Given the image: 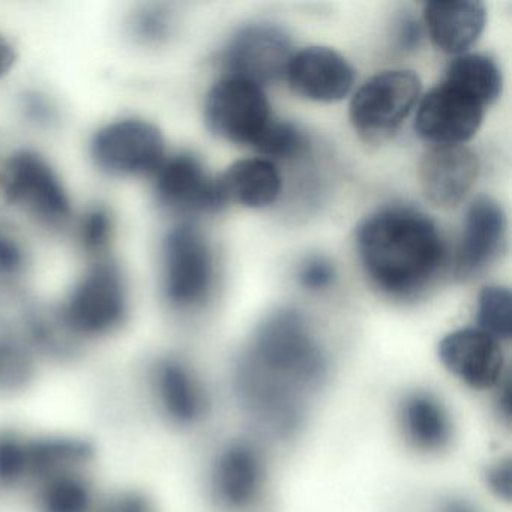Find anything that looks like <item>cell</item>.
I'll return each instance as SVG.
<instances>
[{"label": "cell", "mask_w": 512, "mask_h": 512, "mask_svg": "<svg viewBox=\"0 0 512 512\" xmlns=\"http://www.w3.org/2000/svg\"><path fill=\"white\" fill-rule=\"evenodd\" d=\"M356 248L376 289L391 298H415L446 265V245L431 218L409 206L379 209L359 224Z\"/></svg>", "instance_id": "cell-1"}, {"label": "cell", "mask_w": 512, "mask_h": 512, "mask_svg": "<svg viewBox=\"0 0 512 512\" xmlns=\"http://www.w3.org/2000/svg\"><path fill=\"white\" fill-rule=\"evenodd\" d=\"M247 367L245 392L254 406L271 415L292 403V391L319 382L325 358L304 317L281 310L257 329Z\"/></svg>", "instance_id": "cell-2"}, {"label": "cell", "mask_w": 512, "mask_h": 512, "mask_svg": "<svg viewBox=\"0 0 512 512\" xmlns=\"http://www.w3.org/2000/svg\"><path fill=\"white\" fill-rule=\"evenodd\" d=\"M65 328L85 346L122 328L128 314L127 290L115 263H97L56 308Z\"/></svg>", "instance_id": "cell-3"}, {"label": "cell", "mask_w": 512, "mask_h": 512, "mask_svg": "<svg viewBox=\"0 0 512 512\" xmlns=\"http://www.w3.org/2000/svg\"><path fill=\"white\" fill-rule=\"evenodd\" d=\"M419 95L421 80L413 71H382L353 95L350 122L365 142H388L415 109Z\"/></svg>", "instance_id": "cell-4"}, {"label": "cell", "mask_w": 512, "mask_h": 512, "mask_svg": "<svg viewBox=\"0 0 512 512\" xmlns=\"http://www.w3.org/2000/svg\"><path fill=\"white\" fill-rule=\"evenodd\" d=\"M163 292L175 310L200 307L212 289L214 260L203 233L181 224L167 235L163 250Z\"/></svg>", "instance_id": "cell-5"}, {"label": "cell", "mask_w": 512, "mask_h": 512, "mask_svg": "<svg viewBox=\"0 0 512 512\" xmlns=\"http://www.w3.org/2000/svg\"><path fill=\"white\" fill-rule=\"evenodd\" d=\"M205 119L215 136L253 148L272 119L271 107L260 86L226 76L209 91Z\"/></svg>", "instance_id": "cell-6"}, {"label": "cell", "mask_w": 512, "mask_h": 512, "mask_svg": "<svg viewBox=\"0 0 512 512\" xmlns=\"http://www.w3.org/2000/svg\"><path fill=\"white\" fill-rule=\"evenodd\" d=\"M0 184L11 203L28 209L41 223L61 226L70 218V200L58 176L35 152L14 154L5 164Z\"/></svg>", "instance_id": "cell-7"}, {"label": "cell", "mask_w": 512, "mask_h": 512, "mask_svg": "<svg viewBox=\"0 0 512 512\" xmlns=\"http://www.w3.org/2000/svg\"><path fill=\"white\" fill-rule=\"evenodd\" d=\"M143 388L155 412L176 427H191L206 410V395L193 368L178 356L152 359L142 373Z\"/></svg>", "instance_id": "cell-8"}, {"label": "cell", "mask_w": 512, "mask_h": 512, "mask_svg": "<svg viewBox=\"0 0 512 512\" xmlns=\"http://www.w3.org/2000/svg\"><path fill=\"white\" fill-rule=\"evenodd\" d=\"M164 139L149 122L125 119L98 131L92 155L101 169L115 175L157 172L164 161Z\"/></svg>", "instance_id": "cell-9"}, {"label": "cell", "mask_w": 512, "mask_h": 512, "mask_svg": "<svg viewBox=\"0 0 512 512\" xmlns=\"http://www.w3.org/2000/svg\"><path fill=\"white\" fill-rule=\"evenodd\" d=\"M292 58V43L283 29L274 25H251L241 29L224 52L227 77L260 86L277 82L286 74Z\"/></svg>", "instance_id": "cell-10"}, {"label": "cell", "mask_w": 512, "mask_h": 512, "mask_svg": "<svg viewBox=\"0 0 512 512\" xmlns=\"http://www.w3.org/2000/svg\"><path fill=\"white\" fill-rule=\"evenodd\" d=\"M482 119L484 107L478 101L443 82L419 103L415 130L433 146L464 145L478 133Z\"/></svg>", "instance_id": "cell-11"}, {"label": "cell", "mask_w": 512, "mask_h": 512, "mask_svg": "<svg viewBox=\"0 0 512 512\" xmlns=\"http://www.w3.org/2000/svg\"><path fill=\"white\" fill-rule=\"evenodd\" d=\"M155 175L158 200L173 211L215 212L226 205L218 178H212L193 154L173 155L161 163Z\"/></svg>", "instance_id": "cell-12"}, {"label": "cell", "mask_w": 512, "mask_h": 512, "mask_svg": "<svg viewBox=\"0 0 512 512\" xmlns=\"http://www.w3.org/2000/svg\"><path fill=\"white\" fill-rule=\"evenodd\" d=\"M479 160L464 145L431 146L419 163V181L428 202L437 208L460 205L475 185Z\"/></svg>", "instance_id": "cell-13"}, {"label": "cell", "mask_w": 512, "mask_h": 512, "mask_svg": "<svg viewBox=\"0 0 512 512\" xmlns=\"http://www.w3.org/2000/svg\"><path fill=\"white\" fill-rule=\"evenodd\" d=\"M284 77L301 97L317 103H335L352 91L355 70L334 49L313 46L292 55Z\"/></svg>", "instance_id": "cell-14"}, {"label": "cell", "mask_w": 512, "mask_h": 512, "mask_svg": "<svg viewBox=\"0 0 512 512\" xmlns=\"http://www.w3.org/2000/svg\"><path fill=\"white\" fill-rule=\"evenodd\" d=\"M506 221L502 206L482 196L467 209L463 236L455 260V272L461 280L475 277L493 265L506 245Z\"/></svg>", "instance_id": "cell-15"}, {"label": "cell", "mask_w": 512, "mask_h": 512, "mask_svg": "<svg viewBox=\"0 0 512 512\" xmlns=\"http://www.w3.org/2000/svg\"><path fill=\"white\" fill-rule=\"evenodd\" d=\"M439 358L446 370L473 389L493 388L505 367L499 341L479 328L458 329L443 337Z\"/></svg>", "instance_id": "cell-16"}, {"label": "cell", "mask_w": 512, "mask_h": 512, "mask_svg": "<svg viewBox=\"0 0 512 512\" xmlns=\"http://www.w3.org/2000/svg\"><path fill=\"white\" fill-rule=\"evenodd\" d=\"M485 7L470 0H434L424 7V23L437 49L461 55L484 31Z\"/></svg>", "instance_id": "cell-17"}, {"label": "cell", "mask_w": 512, "mask_h": 512, "mask_svg": "<svg viewBox=\"0 0 512 512\" xmlns=\"http://www.w3.org/2000/svg\"><path fill=\"white\" fill-rule=\"evenodd\" d=\"M262 485V464L251 446L236 443L221 452L212 472L215 496L227 508H245Z\"/></svg>", "instance_id": "cell-18"}, {"label": "cell", "mask_w": 512, "mask_h": 512, "mask_svg": "<svg viewBox=\"0 0 512 512\" xmlns=\"http://www.w3.org/2000/svg\"><path fill=\"white\" fill-rule=\"evenodd\" d=\"M224 203L236 202L250 209H262L277 202L283 179L274 161L247 158L236 161L218 178Z\"/></svg>", "instance_id": "cell-19"}, {"label": "cell", "mask_w": 512, "mask_h": 512, "mask_svg": "<svg viewBox=\"0 0 512 512\" xmlns=\"http://www.w3.org/2000/svg\"><path fill=\"white\" fill-rule=\"evenodd\" d=\"M101 493L94 469H80L50 476L25 499L32 512H95Z\"/></svg>", "instance_id": "cell-20"}, {"label": "cell", "mask_w": 512, "mask_h": 512, "mask_svg": "<svg viewBox=\"0 0 512 512\" xmlns=\"http://www.w3.org/2000/svg\"><path fill=\"white\" fill-rule=\"evenodd\" d=\"M407 436L425 451L440 449L451 439V422L445 407L428 394H413L403 406Z\"/></svg>", "instance_id": "cell-21"}, {"label": "cell", "mask_w": 512, "mask_h": 512, "mask_svg": "<svg viewBox=\"0 0 512 512\" xmlns=\"http://www.w3.org/2000/svg\"><path fill=\"white\" fill-rule=\"evenodd\" d=\"M443 82L460 89L485 107L499 98L503 80L500 68L493 59L470 53L458 56L451 62Z\"/></svg>", "instance_id": "cell-22"}, {"label": "cell", "mask_w": 512, "mask_h": 512, "mask_svg": "<svg viewBox=\"0 0 512 512\" xmlns=\"http://www.w3.org/2000/svg\"><path fill=\"white\" fill-rule=\"evenodd\" d=\"M40 365V359L22 338L0 331V400L19 397L34 388Z\"/></svg>", "instance_id": "cell-23"}, {"label": "cell", "mask_w": 512, "mask_h": 512, "mask_svg": "<svg viewBox=\"0 0 512 512\" xmlns=\"http://www.w3.org/2000/svg\"><path fill=\"white\" fill-rule=\"evenodd\" d=\"M34 430L0 427V496L25 497L31 472Z\"/></svg>", "instance_id": "cell-24"}, {"label": "cell", "mask_w": 512, "mask_h": 512, "mask_svg": "<svg viewBox=\"0 0 512 512\" xmlns=\"http://www.w3.org/2000/svg\"><path fill=\"white\" fill-rule=\"evenodd\" d=\"M253 148L265 160H295L307 152L308 139L292 122L272 118Z\"/></svg>", "instance_id": "cell-25"}, {"label": "cell", "mask_w": 512, "mask_h": 512, "mask_svg": "<svg viewBox=\"0 0 512 512\" xmlns=\"http://www.w3.org/2000/svg\"><path fill=\"white\" fill-rule=\"evenodd\" d=\"M479 329L497 341L509 340L512 334L511 292L506 287L488 286L479 293Z\"/></svg>", "instance_id": "cell-26"}, {"label": "cell", "mask_w": 512, "mask_h": 512, "mask_svg": "<svg viewBox=\"0 0 512 512\" xmlns=\"http://www.w3.org/2000/svg\"><path fill=\"white\" fill-rule=\"evenodd\" d=\"M95 512H160L155 500L140 487L103 491Z\"/></svg>", "instance_id": "cell-27"}, {"label": "cell", "mask_w": 512, "mask_h": 512, "mask_svg": "<svg viewBox=\"0 0 512 512\" xmlns=\"http://www.w3.org/2000/svg\"><path fill=\"white\" fill-rule=\"evenodd\" d=\"M112 215L106 208H94L83 217L80 224V241L91 253H101L112 236Z\"/></svg>", "instance_id": "cell-28"}, {"label": "cell", "mask_w": 512, "mask_h": 512, "mask_svg": "<svg viewBox=\"0 0 512 512\" xmlns=\"http://www.w3.org/2000/svg\"><path fill=\"white\" fill-rule=\"evenodd\" d=\"M133 32L143 43H160L170 32L169 14L160 7L145 8L134 16Z\"/></svg>", "instance_id": "cell-29"}, {"label": "cell", "mask_w": 512, "mask_h": 512, "mask_svg": "<svg viewBox=\"0 0 512 512\" xmlns=\"http://www.w3.org/2000/svg\"><path fill=\"white\" fill-rule=\"evenodd\" d=\"M299 284L304 289L319 292L331 286L335 280V268L328 259L322 256H313L305 260L299 269Z\"/></svg>", "instance_id": "cell-30"}, {"label": "cell", "mask_w": 512, "mask_h": 512, "mask_svg": "<svg viewBox=\"0 0 512 512\" xmlns=\"http://www.w3.org/2000/svg\"><path fill=\"white\" fill-rule=\"evenodd\" d=\"M25 265L26 254L20 242L11 233L0 229V277H17Z\"/></svg>", "instance_id": "cell-31"}, {"label": "cell", "mask_w": 512, "mask_h": 512, "mask_svg": "<svg viewBox=\"0 0 512 512\" xmlns=\"http://www.w3.org/2000/svg\"><path fill=\"white\" fill-rule=\"evenodd\" d=\"M487 484L500 499L511 500L512 466L511 460L497 463L487 472Z\"/></svg>", "instance_id": "cell-32"}, {"label": "cell", "mask_w": 512, "mask_h": 512, "mask_svg": "<svg viewBox=\"0 0 512 512\" xmlns=\"http://www.w3.org/2000/svg\"><path fill=\"white\" fill-rule=\"evenodd\" d=\"M421 26L412 16L401 17L395 31V43L401 50H415L421 43Z\"/></svg>", "instance_id": "cell-33"}, {"label": "cell", "mask_w": 512, "mask_h": 512, "mask_svg": "<svg viewBox=\"0 0 512 512\" xmlns=\"http://www.w3.org/2000/svg\"><path fill=\"white\" fill-rule=\"evenodd\" d=\"M23 107H25L26 115L34 119L35 122L49 124L53 119V109L50 107L49 101L41 95H26Z\"/></svg>", "instance_id": "cell-34"}, {"label": "cell", "mask_w": 512, "mask_h": 512, "mask_svg": "<svg viewBox=\"0 0 512 512\" xmlns=\"http://www.w3.org/2000/svg\"><path fill=\"white\" fill-rule=\"evenodd\" d=\"M14 59H16V56H14L10 44L0 37V76H4L13 67Z\"/></svg>", "instance_id": "cell-35"}, {"label": "cell", "mask_w": 512, "mask_h": 512, "mask_svg": "<svg viewBox=\"0 0 512 512\" xmlns=\"http://www.w3.org/2000/svg\"><path fill=\"white\" fill-rule=\"evenodd\" d=\"M451 512H467L466 509L463 508H454Z\"/></svg>", "instance_id": "cell-36"}]
</instances>
